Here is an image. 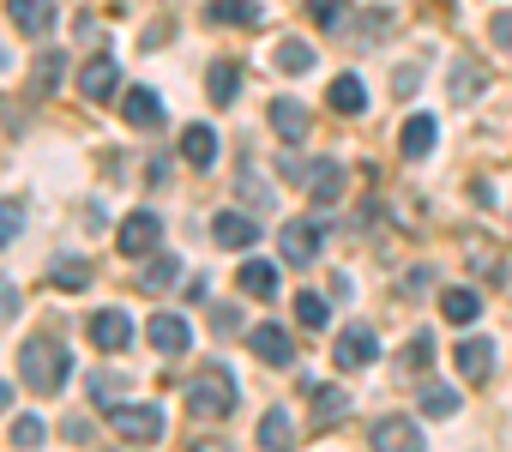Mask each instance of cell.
<instances>
[{"mask_svg":"<svg viewBox=\"0 0 512 452\" xmlns=\"http://www.w3.org/2000/svg\"><path fill=\"white\" fill-rule=\"evenodd\" d=\"M434 145H440V121H434V115H404V127H398V151H404L410 163H422Z\"/></svg>","mask_w":512,"mask_h":452,"instance_id":"7c38bea8","label":"cell"},{"mask_svg":"<svg viewBox=\"0 0 512 452\" xmlns=\"http://www.w3.org/2000/svg\"><path fill=\"white\" fill-rule=\"evenodd\" d=\"M247 344H253V356H260L266 368H290V362H296V344H290L284 326H253Z\"/></svg>","mask_w":512,"mask_h":452,"instance_id":"9a60e30c","label":"cell"},{"mask_svg":"<svg viewBox=\"0 0 512 452\" xmlns=\"http://www.w3.org/2000/svg\"><path fill=\"white\" fill-rule=\"evenodd\" d=\"M416 79H422V67H398V79H392V85H398V97H410V91H416Z\"/></svg>","mask_w":512,"mask_h":452,"instance_id":"60d3db41","label":"cell"},{"mask_svg":"<svg viewBox=\"0 0 512 452\" xmlns=\"http://www.w3.org/2000/svg\"><path fill=\"white\" fill-rule=\"evenodd\" d=\"M115 248H121L127 260H151V254L163 248V217H157V211H133V217H121Z\"/></svg>","mask_w":512,"mask_h":452,"instance_id":"5b68a950","label":"cell"},{"mask_svg":"<svg viewBox=\"0 0 512 452\" xmlns=\"http://www.w3.org/2000/svg\"><path fill=\"white\" fill-rule=\"evenodd\" d=\"M91 278H97V266L79 260V254H61V260L49 266V284H55V290H91Z\"/></svg>","mask_w":512,"mask_h":452,"instance_id":"603a6c76","label":"cell"},{"mask_svg":"<svg viewBox=\"0 0 512 452\" xmlns=\"http://www.w3.org/2000/svg\"><path fill=\"white\" fill-rule=\"evenodd\" d=\"M404 290H416V296H422V290H434V272H428V266H416V272L404 278Z\"/></svg>","mask_w":512,"mask_h":452,"instance_id":"b9f144b4","label":"cell"},{"mask_svg":"<svg viewBox=\"0 0 512 452\" xmlns=\"http://www.w3.org/2000/svg\"><path fill=\"white\" fill-rule=\"evenodd\" d=\"M7 410H13V386H7V380H0V416H7Z\"/></svg>","mask_w":512,"mask_h":452,"instance_id":"ee69618b","label":"cell"},{"mask_svg":"<svg viewBox=\"0 0 512 452\" xmlns=\"http://www.w3.org/2000/svg\"><path fill=\"white\" fill-rule=\"evenodd\" d=\"M272 67H278V73H308V67H314V49H308L302 37H290V43H278Z\"/></svg>","mask_w":512,"mask_h":452,"instance_id":"f546056e","label":"cell"},{"mask_svg":"<svg viewBox=\"0 0 512 452\" xmlns=\"http://www.w3.org/2000/svg\"><path fill=\"white\" fill-rule=\"evenodd\" d=\"M308 13H314V25H326V31H344L350 0H308Z\"/></svg>","mask_w":512,"mask_h":452,"instance_id":"e575fe53","label":"cell"},{"mask_svg":"<svg viewBox=\"0 0 512 452\" xmlns=\"http://www.w3.org/2000/svg\"><path fill=\"white\" fill-rule=\"evenodd\" d=\"M326 248V223L320 217H290V223H278V260L284 266H314V254Z\"/></svg>","mask_w":512,"mask_h":452,"instance_id":"3957f363","label":"cell"},{"mask_svg":"<svg viewBox=\"0 0 512 452\" xmlns=\"http://www.w3.org/2000/svg\"><path fill=\"white\" fill-rule=\"evenodd\" d=\"M296 320H302V326H314V332H326V320H332V302H326L320 290H302V296H296Z\"/></svg>","mask_w":512,"mask_h":452,"instance_id":"4dcf8cb0","label":"cell"},{"mask_svg":"<svg viewBox=\"0 0 512 452\" xmlns=\"http://www.w3.org/2000/svg\"><path fill=\"white\" fill-rule=\"evenodd\" d=\"M368 446H374V452H428V446H422V428H416L410 416H380L374 434H368Z\"/></svg>","mask_w":512,"mask_h":452,"instance_id":"9c48e42d","label":"cell"},{"mask_svg":"<svg viewBox=\"0 0 512 452\" xmlns=\"http://www.w3.org/2000/svg\"><path fill=\"white\" fill-rule=\"evenodd\" d=\"M404 362H410V368H428V362H434V338H428V332H416V338L404 344Z\"/></svg>","mask_w":512,"mask_h":452,"instance_id":"74e56055","label":"cell"},{"mask_svg":"<svg viewBox=\"0 0 512 452\" xmlns=\"http://www.w3.org/2000/svg\"><path fill=\"white\" fill-rule=\"evenodd\" d=\"M290 446H296L290 410H266V422H260V452H290Z\"/></svg>","mask_w":512,"mask_h":452,"instance_id":"4316f807","label":"cell"},{"mask_svg":"<svg viewBox=\"0 0 512 452\" xmlns=\"http://www.w3.org/2000/svg\"><path fill=\"white\" fill-rule=\"evenodd\" d=\"M85 338H91L103 356H115V350H127V344H133V320H127L121 308H97V314L85 320Z\"/></svg>","mask_w":512,"mask_h":452,"instance_id":"52a82bcc","label":"cell"},{"mask_svg":"<svg viewBox=\"0 0 512 452\" xmlns=\"http://www.w3.org/2000/svg\"><path fill=\"white\" fill-rule=\"evenodd\" d=\"M193 452H229V446H223V440H199Z\"/></svg>","mask_w":512,"mask_h":452,"instance_id":"f6af8a7d","label":"cell"},{"mask_svg":"<svg viewBox=\"0 0 512 452\" xmlns=\"http://www.w3.org/2000/svg\"><path fill=\"white\" fill-rule=\"evenodd\" d=\"M121 115H127V127H139V133H157V127H163V103H157L151 85H133V91L121 97Z\"/></svg>","mask_w":512,"mask_h":452,"instance_id":"2e32d148","label":"cell"},{"mask_svg":"<svg viewBox=\"0 0 512 452\" xmlns=\"http://www.w3.org/2000/svg\"><path fill=\"white\" fill-rule=\"evenodd\" d=\"M19 374H25V386H31L37 398H55V392L73 380V350H67L55 332H43V338H31V344L19 350Z\"/></svg>","mask_w":512,"mask_h":452,"instance_id":"6da1fadb","label":"cell"},{"mask_svg":"<svg viewBox=\"0 0 512 452\" xmlns=\"http://www.w3.org/2000/svg\"><path fill=\"white\" fill-rule=\"evenodd\" d=\"M25 230V199H0V248Z\"/></svg>","mask_w":512,"mask_h":452,"instance_id":"d590c367","label":"cell"},{"mask_svg":"<svg viewBox=\"0 0 512 452\" xmlns=\"http://www.w3.org/2000/svg\"><path fill=\"white\" fill-rule=\"evenodd\" d=\"M452 362H458V374H464L470 386H482V380L494 374V344H488L482 332H470V338H464V344L452 350Z\"/></svg>","mask_w":512,"mask_h":452,"instance_id":"5bb4252c","label":"cell"},{"mask_svg":"<svg viewBox=\"0 0 512 452\" xmlns=\"http://www.w3.org/2000/svg\"><path fill=\"white\" fill-rule=\"evenodd\" d=\"M211 25H266L260 0H211Z\"/></svg>","mask_w":512,"mask_h":452,"instance_id":"d4e9b609","label":"cell"},{"mask_svg":"<svg viewBox=\"0 0 512 452\" xmlns=\"http://www.w3.org/2000/svg\"><path fill=\"white\" fill-rule=\"evenodd\" d=\"M482 85H488V73H482V61H470V55H458V61H452V103H470V97H482Z\"/></svg>","mask_w":512,"mask_h":452,"instance_id":"484cf974","label":"cell"},{"mask_svg":"<svg viewBox=\"0 0 512 452\" xmlns=\"http://www.w3.org/2000/svg\"><path fill=\"white\" fill-rule=\"evenodd\" d=\"M266 121H272V133H278L284 145H302V139H308V103H296V97H272Z\"/></svg>","mask_w":512,"mask_h":452,"instance_id":"8fae6325","label":"cell"},{"mask_svg":"<svg viewBox=\"0 0 512 452\" xmlns=\"http://www.w3.org/2000/svg\"><path fill=\"white\" fill-rule=\"evenodd\" d=\"M326 109H332V115H362V109H368V85H362L356 73H338V79L326 85Z\"/></svg>","mask_w":512,"mask_h":452,"instance_id":"ac0fdd59","label":"cell"},{"mask_svg":"<svg viewBox=\"0 0 512 452\" xmlns=\"http://www.w3.org/2000/svg\"><path fill=\"white\" fill-rule=\"evenodd\" d=\"M181 398H187V410H193V416L223 422V416L235 410V398H241V392H235V380H229L223 368H199V374L181 386Z\"/></svg>","mask_w":512,"mask_h":452,"instance_id":"7a4b0ae2","label":"cell"},{"mask_svg":"<svg viewBox=\"0 0 512 452\" xmlns=\"http://www.w3.org/2000/svg\"><path fill=\"white\" fill-rule=\"evenodd\" d=\"M67 440H79V446H85V440H91V416H73V422H67Z\"/></svg>","mask_w":512,"mask_h":452,"instance_id":"7bdbcfd3","label":"cell"},{"mask_svg":"<svg viewBox=\"0 0 512 452\" xmlns=\"http://www.w3.org/2000/svg\"><path fill=\"white\" fill-rule=\"evenodd\" d=\"M241 290H247L253 302H278V266H272V260H247V266H241Z\"/></svg>","mask_w":512,"mask_h":452,"instance_id":"7402d4cb","label":"cell"},{"mask_svg":"<svg viewBox=\"0 0 512 452\" xmlns=\"http://www.w3.org/2000/svg\"><path fill=\"white\" fill-rule=\"evenodd\" d=\"M43 434H49V428H43V416H13V428H7V440H13L19 452H37V446H43Z\"/></svg>","mask_w":512,"mask_h":452,"instance_id":"d6a6232c","label":"cell"},{"mask_svg":"<svg viewBox=\"0 0 512 452\" xmlns=\"http://www.w3.org/2000/svg\"><path fill=\"white\" fill-rule=\"evenodd\" d=\"M488 37H494V49H512V7H506V13H494Z\"/></svg>","mask_w":512,"mask_h":452,"instance_id":"f35d334b","label":"cell"},{"mask_svg":"<svg viewBox=\"0 0 512 452\" xmlns=\"http://www.w3.org/2000/svg\"><path fill=\"white\" fill-rule=\"evenodd\" d=\"M115 79H121L115 55H97V61H85V73H79V91H85V103H109V97H115Z\"/></svg>","mask_w":512,"mask_h":452,"instance_id":"e0dca14e","label":"cell"},{"mask_svg":"<svg viewBox=\"0 0 512 452\" xmlns=\"http://www.w3.org/2000/svg\"><path fill=\"white\" fill-rule=\"evenodd\" d=\"M314 410H320V422H344L350 416V392L344 386H314Z\"/></svg>","mask_w":512,"mask_h":452,"instance_id":"1f68e13d","label":"cell"},{"mask_svg":"<svg viewBox=\"0 0 512 452\" xmlns=\"http://www.w3.org/2000/svg\"><path fill=\"white\" fill-rule=\"evenodd\" d=\"M61 73H67V55H61V49H43V55H37V67H31V91H37V97H49V91L61 85Z\"/></svg>","mask_w":512,"mask_h":452,"instance_id":"83f0119b","label":"cell"},{"mask_svg":"<svg viewBox=\"0 0 512 452\" xmlns=\"http://www.w3.org/2000/svg\"><path fill=\"white\" fill-rule=\"evenodd\" d=\"M109 422H115V434H121L127 446H157V440H163V428H169L157 404H115V410H109Z\"/></svg>","mask_w":512,"mask_h":452,"instance_id":"277c9868","label":"cell"},{"mask_svg":"<svg viewBox=\"0 0 512 452\" xmlns=\"http://www.w3.org/2000/svg\"><path fill=\"white\" fill-rule=\"evenodd\" d=\"M169 284H181V260H175V254H151L145 272H139V290H145V296H163Z\"/></svg>","mask_w":512,"mask_h":452,"instance_id":"cb8c5ba5","label":"cell"},{"mask_svg":"<svg viewBox=\"0 0 512 452\" xmlns=\"http://www.w3.org/2000/svg\"><path fill=\"white\" fill-rule=\"evenodd\" d=\"M205 91H211V103H235V97H241V67H235V61H217Z\"/></svg>","mask_w":512,"mask_h":452,"instance_id":"f1b7e54d","label":"cell"},{"mask_svg":"<svg viewBox=\"0 0 512 452\" xmlns=\"http://www.w3.org/2000/svg\"><path fill=\"white\" fill-rule=\"evenodd\" d=\"M290 181H296L314 205H338V199H344V169H338L332 157H314V163L290 169Z\"/></svg>","mask_w":512,"mask_h":452,"instance_id":"8992f818","label":"cell"},{"mask_svg":"<svg viewBox=\"0 0 512 452\" xmlns=\"http://www.w3.org/2000/svg\"><path fill=\"white\" fill-rule=\"evenodd\" d=\"M121 386H127L121 374H91V398H97L103 410H115V398H121Z\"/></svg>","mask_w":512,"mask_h":452,"instance_id":"8d00e7d4","label":"cell"},{"mask_svg":"<svg viewBox=\"0 0 512 452\" xmlns=\"http://www.w3.org/2000/svg\"><path fill=\"white\" fill-rule=\"evenodd\" d=\"M13 314H19V290H13V284H7V278H0V326H7V320H13Z\"/></svg>","mask_w":512,"mask_h":452,"instance_id":"ab89813d","label":"cell"},{"mask_svg":"<svg viewBox=\"0 0 512 452\" xmlns=\"http://www.w3.org/2000/svg\"><path fill=\"white\" fill-rule=\"evenodd\" d=\"M7 19L25 31V37H43L55 25V0H7Z\"/></svg>","mask_w":512,"mask_h":452,"instance_id":"d6986e66","label":"cell"},{"mask_svg":"<svg viewBox=\"0 0 512 452\" xmlns=\"http://www.w3.org/2000/svg\"><path fill=\"white\" fill-rule=\"evenodd\" d=\"M440 314H446L452 326H470V320H482V290H470V284H452V290H440Z\"/></svg>","mask_w":512,"mask_h":452,"instance_id":"44dd1931","label":"cell"},{"mask_svg":"<svg viewBox=\"0 0 512 452\" xmlns=\"http://www.w3.org/2000/svg\"><path fill=\"white\" fill-rule=\"evenodd\" d=\"M211 236H217L223 248H235V254H247L253 242H260V236H266V223H253L247 211H217V217H211Z\"/></svg>","mask_w":512,"mask_h":452,"instance_id":"30bf717a","label":"cell"},{"mask_svg":"<svg viewBox=\"0 0 512 452\" xmlns=\"http://www.w3.org/2000/svg\"><path fill=\"white\" fill-rule=\"evenodd\" d=\"M151 350L157 356H187V344H193V326L181 320V314H151Z\"/></svg>","mask_w":512,"mask_h":452,"instance_id":"4fadbf2b","label":"cell"},{"mask_svg":"<svg viewBox=\"0 0 512 452\" xmlns=\"http://www.w3.org/2000/svg\"><path fill=\"white\" fill-rule=\"evenodd\" d=\"M181 157H187V169H211V163H217V133H211L205 121L181 127Z\"/></svg>","mask_w":512,"mask_h":452,"instance_id":"ffe728a7","label":"cell"},{"mask_svg":"<svg viewBox=\"0 0 512 452\" xmlns=\"http://www.w3.org/2000/svg\"><path fill=\"white\" fill-rule=\"evenodd\" d=\"M374 356H380V338H374V326H344L338 332V344H332V362L338 368H374Z\"/></svg>","mask_w":512,"mask_h":452,"instance_id":"ba28073f","label":"cell"},{"mask_svg":"<svg viewBox=\"0 0 512 452\" xmlns=\"http://www.w3.org/2000/svg\"><path fill=\"white\" fill-rule=\"evenodd\" d=\"M422 410H428V416H452V410H458V392L440 386V380H422Z\"/></svg>","mask_w":512,"mask_h":452,"instance_id":"836d02e7","label":"cell"}]
</instances>
